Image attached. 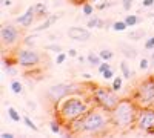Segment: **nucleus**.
Listing matches in <instances>:
<instances>
[{
    "mask_svg": "<svg viewBox=\"0 0 154 138\" xmlns=\"http://www.w3.org/2000/svg\"><path fill=\"white\" fill-rule=\"evenodd\" d=\"M111 126L109 112L102 107H91L85 115L74 120L69 124L71 134H88V135H103Z\"/></svg>",
    "mask_w": 154,
    "mask_h": 138,
    "instance_id": "f257e3e1",
    "label": "nucleus"
},
{
    "mask_svg": "<svg viewBox=\"0 0 154 138\" xmlns=\"http://www.w3.org/2000/svg\"><path fill=\"white\" fill-rule=\"evenodd\" d=\"M91 101H89V100H83L82 97L75 95V94L63 98L62 101L56 103L57 120L62 124H65V126H69L74 120L80 118L82 115H85L86 112L91 109Z\"/></svg>",
    "mask_w": 154,
    "mask_h": 138,
    "instance_id": "f03ea898",
    "label": "nucleus"
},
{
    "mask_svg": "<svg viewBox=\"0 0 154 138\" xmlns=\"http://www.w3.org/2000/svg\"><path fill=\"white\" fill-rule=\"evenodd\" d=\"M139 104L134 101V98H123L119 101L111 112V126L116 131H128L130 128L136 126V120L139 114Z\"/></svg>",
    "mask_w": 154,
    "mask_h": 138,
    "instance_id": "7ed1b4c3",
    "label": "nucleus"
},
{
    "mask_svg": "<svg viewBox=\"0 0 154 138\" xmlns=\"http://www.w3.org/2000/svg\"><path fill=\"white\" fill-rule=\"evenodd\" d=\"M91 100L96 106L105 109L108 112H111L120 101V98L117 97V94H116L112 87H105V86L94 87L91 92Z\"/></svg>",
    "mask_w": 154,
    "mask_h": 138,
    "instance_id": "20e7f679",
    "label": "nucleus"
},
{
    "mask_svg": "<svg viewBox=\"0 0 154 138\" xmlns=\"http://www.w3.org/2000/svg\"><path fill=\"white\" fill-rule=\"evenodd\" d=\"M133 98L139 104V107L154 106V77H148L143 81H140Z\"/></svg>",
    "mask_w": 154,
    "mask_h": 138,
    "instance_id": "39448f33",
    "label": "nucleus"
},
{
    "mask_svg": "<svg viewBox=\"0 0 154 138\" xmlns=\"http://www.w3.org/2000/svg\"><path fill=\"white\" fill-rule=\"evenodd\" d=\"M40 54L31 48H25V49H19L16 54V63L25 69L29 68H35L40 65Z\"/></svg>",
    "mask_w": 154,
    "mask_h": 138,
    "instance_id": "423d86ee",
    "label": "nucleus"
},
{
    "mask_svg": "<svg viewBox=\"0 0 154 138\" xmlns=\"http://www.w3.org/2000/svg\"><path fill=\"white\" fill-rule=\"evenodd\" d=\"M77 92H79V89H77L74 84L59 83V84L51 86L49 89H48V92H46V95H48V98L51 100V101L56 104V103L62 101L63 98H66V97H69L72 94H77Z\"/></svg>",
    "mask_w": 154,
    "mask_h": 138,
    "instance_id": "0eeeda50",
    "label": "nucleus"
},
{
    "mask_svg": "<svg viewBox=\"0 0 154 138\" xmlns=\"http://www.w3.org/2000/svg\"><path fill=\"white\" fill-rule=\"evenodd\" d=\"M136 128L140 131H148L154 128V106L149 107H140L137 120H136Z\"/></svg>",
    "mask_w": 154,
    "mask_h": 138,
    "instance_id": "6e6552de",
    "label": "nucleus"
},
{
    "mask_svg": "<svg viewBox=\"0 0 154 138\" xmlns=\"http://www.w3.org/2000/svg\"><path fill=\"white\" fill-rule=\"evenodd\" d=\"M0 39H2L3 46H14L20 39V32L14 25L5 23L2 26V31H0Z\"/></svg>",
    "mask_w": 154,
    "mask_h": 138,
    "instance_id": "1a4fd4ad",
    "label": "nucleus"
},
{
    "mask_svg": "<svg viewBox=\"0 0 154 138\" xmlns=\"http://www.w3.org/2000/svg\"><path fill=\"white\" fill-rule=\"evenodd\" d=\"M68 37L75 42H88L89 39H91V32H89V29L86 28H80V26H72L68 29Z\"/></svg>",
    "mask_w": 154,
    "mask_h": 138,
    "instance_id": "9d476101",
    "label": "nucleus"
},
{
    "mask_svg": "<svg viewBox=\"0 0 154 138\" xmlns=\"http://www.w3.org/2000/svg\"><path fill=\"white\" fill-rule=\"evenodd\" d=\"M35 9H34V6H29L26 11L23 12V14L20 16V17H17L16 19V22L19 23V25H22L23 28H29L31 25H32V22H34V19H35Z\"/></svg>",
    "mask_w": 154,
    "mask_h": 138,
    "instance_id": "9b49d317",
    "label": "nucleus"
},
{
    "mask_svg": "<svg viewBox=\"0 0 154 138\" xmlns=\"http://www.w3.org/2000/svg\"><path fill=\"white\" fill-rule=\"evenodd\" d=\"M119 49H120V52L128 58V60H134L137 57V51L131 46V45H128V43H119Z\"/></svg>",
    "mask_w": 154,
    "mask_h": 138,
    "instance_id": "f8f14e48",
    "label": "nucleus"
},
{
    "mask_svg": "<svg viewBox=\"0 0 154 138\" xmlns=\"http://www.w3.org/2000/svg\"><path fill=\"white\" fill-rule=\"evenodd\" d=\"M59 17H60V14H54V16H49V17H46V20L40 25V26H37V28H34V31L35 32H40V31H45V29H48L53 23H56L57 20H59Z\"/></svg>",
    "mask_w": 154,
    "mask_h": 138,
    "instance_id": "ddd939ff",
    "label": "nucleus"
},
{
    "mask_svg": "<svg viewBox=\"0 0 154 138\" xmlns=\"http://www.w3.org/2000/svg\"><path fill=\"white\" fill-rule=\"evenodd\" d=\"M34 9H35V19H38V17H49L48 16V8H46L45 3H42V2L35 3Z\"/></svg>",
    "mask_w": 154,
    "mask_h": 138,
    "instance_id": "4468645a",
    "label": "nucleus"
},
{
    "mask_svg": "<svg viewBox=\"0 0 154 138\" xmlns=\"http://www.w3.org/2000/svg\"><path fill=\"white\" fill-rule=\"evenodd\" d=\"M86 60H88V63L91 65V66H99L102 61H103L99 54H94V52H89L88 57H86Z\"/></svg>",
    "mask_w": 154,
    "mask_h": 138,
    "instance_id": "2eb2a0df",
    "label": "nucleus"
},
{
    "mask_svg": "<svg viewBox=\"0 0 154 138\" xmlns=\"http://www.w3.org/2000/svg\"><path fill=\"white\" fill-rule=\"evenodd\" d=\"M120 72H122L123 78H131V75H133V72H131V69H130L126 61H120Z\"/></svg>",
    "mask_w": 154,
    "mask_h": 138,
    "instance_id": "dca6fc26",
    "label": "nucleus"
},
{
    "mask_svg": "<svg viewBox=\"0 0 154 138\" xmlns=\"http://www.w3.org/2000/svg\"><path fill=\"white\" fill-rule=\"evenodd\" d=\"M82 12H83V16L91 17V16H93V12H94V6H93V3H91V2L83 3V5H82Z\"/></svg>",
    "mask_w": 154,
    "mask_h": 138,
    "instance_id": "f3484780",
    "label": "nucleus"
},
{
    "mask_svg": "<svg viewBox=\"0 0 154 138\" xmlns=\"http://www.w3.org/2000/svg\"><path fill=\"white\" fill-rule=\"evenodd\" d=\"M128 28V25L125 20H117V22H112V31H117V32H122Z\"/></svg>",
    "mask_w": 154,
    "mask_h": 138,
    "instance_id": "a211bd4d",
    "label": "nucleus"
},
{
    "mask_svg": "<svg viewBox=\"0 0 154 138\" xmlns=\"http://www.w3.org/2000/svg\"><path fill=\"white\" fill-rule=\"evenodd\" d=\"M125 22H126L128 26H136L137 23H140V19H139L136 14H128V16L125 17Z\"/></svg>",
    "mask_w": 154,
    "mask_h": 138,
    "instance_id": "6ab92c4d",
    "label": "nucleus"
},
{
    "mask_svg": "<svg viewBox=\"0 0 154 138\" xmlns=\"http://www.w3.org/2000/svg\"><path fill=\"white\" fill-rule=\"evenodd\" d=\"M11 91L14 92V94H22L23 92V86H22V83L19 81V80H12L11 81Z\"/></svg>",
    "mask_w": 154,
    "mask_h": 138,
    "instance_id": "aec40b11",
    "label": "nucleus"
},
{
    "mask_svg": "<svg viewBox=\"0 0 154 138\" xmlns=\"http://www.w3.org/2000/svg\"><path fill=\"white\" fill-rule=\"evenodd\" d=\"M8 117H9L12 121H14V123H19L20 120H23V118L20 117V114H19V112H17L14 107H9V109H8Z\"/></svg>",
    "mask_w": 154,
    "mask_h": 138,
    "instance_id": "412c9836",
    "label": "nucleus"
},
{
    "mask_svg": "<svg viewBox=\"0 0 154 138\" xmlns=\"http://www.w3.org/2000/svg\"><path fill=\"white\" fill-rule=\"evenodd\" d=\"M122 84H123V77H114V78H112L111 87H112L116 92H119V91L122 89Z\"/></svg>",
    "mask_w": 154,
    "mask_h": 138,
    "instance_id": "4be33fe9",
    "label": "nucleus"
},
{
    "mask_svg": "<svg viewBox=\"0 0 154 138\" xmlns=\"http://www.w3.org/2000/svg\"><path fill=\"white\" fill-rule=\"evenodd\" d=\"M145 34H146V32H145L143 29H139V31H131L128 37H130V39H133V40H140V39H143V37H145Z\"/></svg>",
    "mask_w": 154,
    "mask_h": 138,
    "instance_id": "5701e85b",
    "label": "nucleus"
},
{
    "mask_svg": "<svg viewBox=\"0 0 154 138\" xmlns=\"http://www.w3.org/2000/svg\"><path fill=\"white\" fill-rule=\"evenodd\" d=\"M99 55L102 57V60H106V61H109V60L114 57V52L111 51V49H102V51L99 52Z\"/></svg>",
    "mask_w": 154,
    "mask_h": 138,
    "instance_id": "b1692460",
    "label": "nucleus"
},
{
    "mask_svg": "<svg viewBox=\"0 0 154 138\" xmlns=\"http://www.w3.org/2000/svg\"><path fill=\"white\" fill-rule=\"evenodd\" d=\"M3 71H5L6 74H11V75L16 74V69L12 68V63H11V61H8L6 58H3Z\"/></svg>",
    "mask_w": 154,
    "mask_h": 138,
    "instance_id": "393cba45",
    "label": "nucleus"
},
{
    "mask_svg": "<svg viewBox=\"0 0 154 138\" xmlns=\"http://www.w3.org/2000/svg\"><path fill=\"white\" fill-rule=\"evenodd\" d=\"M23 123L26 124V126H28L31 131H34V132H37V131H38V128L35 126V124H34V121H32L29 117H23Z\"/></svg>",
    "mask_w": 154,
    "mask_h": 138,
    "instance_id": "a878e982",
    "label": "nucleus"
},
{
    "mask_svg": "<svg viewBox=\"0 0 154 138\" xmlns=\"http://www.w3.org/2000/svg\"><path fill=\"white\" fill-rule=\"evenodd\" d=\"M60 121H53L51 123V132L53 134H62V126H60Z\"/></svg>",
    "mask_w": 154,
    "mask_h": 138,
    "instance_id": "bb28decb",
    "label": "nucleus"
},
{
    "mask_svg": "<svg viewBox=\"0 0 154 138\" xmlns=\"http://www.w3.org/2000/svg\"><path fill=\"white\" fill-rule=\"evenodd\" d=\"M109 68H111V65L108 63L106 60H103V61H102V63L97 66V71H99V74H103V72H105L106 69H109Z\"/></svg>",
    "mask_w": 154,
    "mask_h": 138,
    "instance_id": "cd10ccee",
    "label": "nucleus"
},
{
    "mask_svg": "<svg viewBox=\"0 0 154 138\" xmlns=\"http://www.w3.org/2000/svg\"><path fill=\"white\" fill-rule=\"evenodd\" d=\"M99 20H100V19H97V17H91V19L88 20L86 26H88L89 29H93V28H97V26H99Z\"/></svg>",
    "mask_w": 154,
    "mask_h": 138,
    "instance_id": "c85d7f7f",
    "label": "nucleus"
},
{
    "mask_svg": "<svg viewBox=\"0 0 154 138\" xmlns=\"http://www.w3.org/2000/svg\"><path fill=\"white\" fill-rule=\"evenodd\" d=\"M46 51H53V52H62V46L60 45H56V43H53V45H46Z\"/></svg>",
    "mask_w": 154,
    "mask_h": 138,
    "instance_id": "c756f323",
    "label": "nucleus"
},
{
    "mask_svg": "<svg viewBox=\"0 0 154 138\" xmlns=\"http://www.w3.org/2000/svg\"><path fill=\"white\" fill-rule=\"evenodd\" d=\"M149 66H151V61H149L148 58H142V60H140V65H139V68L142 69V71H146Z\"/></svg>",
    "mask_w": 154,
    "mask_h": 138,
    "instance_id": "7c9ffc66",
    "label": "nucleus"
},
{
    "mask_svg": "<svg viewBox=\"0 0 154 138\" xmlns=\"http://www.w3.org/2000/svg\"><path fill=\"white\" fill-rule=\"evenodd\" d=\"M102 75H103V78H105V80H111V78H114V69L109 68V69H106Z\"/></svg>",
    "mask_w": 154,
    "mask_h": 138,
    "instance_id": "2f4dec72",
    "label": "nucleus"
},
{
    "mask_svg": "<svg viewBox=\"0 0 154 138\" xmlns=\"http://www.w3.org/2000/svg\"><path fill=\"white\" fill-rule=\"evenodd\" d=\"M65 60H66V54L65 52H59L57 54V58H56V63L57 65H62V63H65Z\"/></svg>",
    "mask_w": 154,
    "mask_h": 138,
    "instance_id": "473e14b6",
    "label": "nucleus"
},
{
    "mask_svg": "<svg viewBox=\"0 0 154 138\" xmlns=\"http://www.w3.org/2000/svg\"><path fill=\"white\" fill-rule=\"evenodd\" d=\"M145 49L146 51H152L154 49V37H151V39H148L145 42Z\"/></svg>",
    "mask_w": 154,
    "mask_h": 138,
    "instance_id": "72a5a7b5",
    "label": "nucleus"
},
{
    "mask_svg": "<svg viewBox=\"0 0 154 138\" xmlns=\"http://www.w3.org/2000/svg\"><path fill=\"white\" fill-rule=\"evenodd\" d=\"M131 5H133V0H122V6H123L125 11H130Z\"/></svg>",
    "mask_w": 154,
    "mask_h": 138,
    "instance_id": "f704fd0d",
    "label": "nucleus"
},
{
    "mask_svg": "<svg viewBox=\"0 0 154 138\" xmlns=\"http://www.w3.org/2000/svg\"><path fill=\"white\" fill-rule=\"evenodd\" d=\"M142 6H143V8H151V6H154V0H143Z\"/></svg>",
    "mask_w": 154,
    "mask_h": 138,
    "instance_id": "c9c22d12",
    "label": "nucleus"
},
{
    "mask_svg": "<svg viewBox=\"0 0 154 138\" xmlns=\"http://www.w3.org/2000/svg\"><path fill=\"white\" fill-rule=\"evenodd\" d=\"M112 3H108V2H105V3H100V5H97L96 8L97 9H105V8H108V6H111Z\"/></svg>",
    "mask_w": 154,
    "mask_h": 138,
    "instance_id": "e433bc0d",
    "label": "nucleus"
},
{
    "mask_svg": "<svg viewBox=\"0 0 154 138\" xmlns=\"http://www.w3.org/2000/svg\"><path fill=\"white\" fill-rule=\"evenodd\" d=\"M0 137H2V138H14V135H12L11 132H2Z\"/></svg>",
    "mask_w": 154,
    "mask_h": 138,
    "instance_id": "4c0bfd02",
    "label": "nucleus"
},
{
    "mask_svg": "<svg viewBox=\"0 0 154 138\" xmlns=\"http://www.w3.org/2000/svg\"><path fill=\"white\" fill-rule=\"evenodd\" d=\"M71 2H72L74 5H83V3L88 2V0H71Z\"/></svg>",
    "mask_w": 154,
    "mask_h": 138,
    "instance_id": "58836bf2",
    "label": "nucleus"
},
{
    "mask_svg": "<svg viewBox=\"0 0 154 138\" xmlns=\"http://www.w3.org/2000/svg\"><path fill=\"white\" fill-rule=\"evenodd\" d=\"M68 55H69V57H77V51H75V49H69Z\"/></svg>",
    "mask_w": 154,
    "mask_h": 138,
    "instance_id": "ea45409f",
    "label": "nucleus"
},
{
    "mask_svg": "<svg viewBox=\"0 0 154 138\" xmlns=\"http://www.w3.org/2000/svg\"><path fill=\"white\" fill-rule=\"evenodd\" d=\"M3 5H5V6H11L12 2H11V0H3Z\"/></svg>",
    "mask_w": 154,
    "mask_h": 138,
    "instance_id": "a19ab883",
    "label": "nucleus"
},
{
    "mask_svg": "<svg viewBox=\"0 0 154 138\" xmlns=\"http://www.w3.org/2000/svg\"><path fill=\"white\" fill-rule=\"evenodd\" d=\"M83 78L85 80H91V74H83Z\"/></svg>",
    "mask_w": 154,
    "mask_h": 138,
    "instance_id": "79ce46f5",
    "label": "nucleus"
},
{
    "mask_svg": "<svg viewBox=\"0 0 154 138\" xmlns=\"http://www.w3.org/2000/svg\"><path fill=\"white\" fill-rule=\"evenodd\" d=\"M151 68H154V52L151 54Z\"/></svg>",
    "mask_w": 154,
    "mask_h": 138,
    "instance_id": "37998d69",
    "label": "nucleus"
},
{
    "mask_svg": "<svg viewBox=\"0 0 154 138\" xmlns=\"http://www.w3.org/2000/svg\"><path fill=\"white\" fill-rule=\"evenodd\" d=\"M77 60H79V61H80V63H83V61H85V58H83L82 55H77Z\"/></svg>",
    "mask_w": 154,
    "mask_h": 138,
    "instance_id": "c03bdc74",
    "label": "nucleus"
},
{
    "mask_svg": "<svg viewBox=\"0 0 154 138\" xmlns=\"http://www.w3.org/2000/svg\"><path fill=\"white\" fill-rule=\"evenodd\" d=\"M89 2H99V0H89Z\"/></svg>",
    "mask_w": 154,
    "mask_h": 138,
    "instance_id": "a18cd8bd",
    "label": "nucleus"
},
{
    "mask_svg": "<svg viewBox=\"0 0 154 138\" xmlns=\"http://www.w3.org/2000/svg\"><path fill=\"white\" fill-rule=\"evenodd\" d=\"M151 16H152V17H154V14H151Z\"/></svg>",
    "mask_w": 154,
    "mask_h": 138,
    "instance_id": "49530a36",
    "label": "nucleus"
}]
</instances>
